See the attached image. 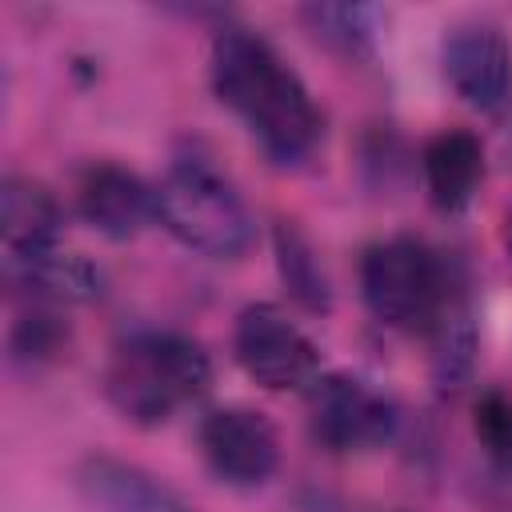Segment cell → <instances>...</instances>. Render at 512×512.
Wrapping results in <instances>:
<instances>
[{
  "label": "cell",
  "mask_w": 512,
  "mask_h": 512,
  "mask_svg": "<svg viewBox=\"0 0 512 512\" xmlns=\"http://www.w3.org/2000/svg\"><path fill=\"white\" fill-rule=\"evenodd\" d=\"M212 88L276 164H300L312 156L320 140V112L296 68L260 32L240 24H224L216 32Z\"/></svg>",
  "instance_id": "cell-1"
},
{
  "label": "cell",
  "mask_w": 512,
  "mask_h": 512,
  "mask_svg": "<svg viewBox=\"0 0 512 512\" xmlns=\"http://www.w3.org/2000/svg\"><path fill=\"white\" fill-rule=\"evenodd\" d=\"M212 384L208 352L176 328H132L112 344L104 392L112 408L140 424H168L180 408L196 404Z\"/></svg>",
  "instance_id": "cell-2"
},
{
  "label": "cell",
  "mask_w": 512,
  "mask_h": 512,
  "mask_svg": "<svg viewBox=\"0 0 512 512\" xmlns=\"http://www.w3.org/2000/svg\"><path fill=\"white\" fill-rule=\"evenodd\" d=\"M156 220L184 248L212 260H236L256 240V220L240 188L196 148L176 152L156 180Z\"/></svg>",
  "instance_id": "cell-3"
},
{
  "label": "cell",
  "mask_w": 512,
  "mask_h": 512,
  "mask_svg": "<svg viewBox=\"0 0 512 512\" xmlns=\"http://www.w3.org/2000/svg\"><path fill=\"white\" fill-rule=\"evenodd\" d=\"M360 296L380 324L396 332H432L452 304V280L424 240L392 236L364 252Z\"/></svg>",
  "instance_id": "cell-4"
},
{
  "label": "cell",
  "mask_w": 512,
  "mask_h": 512,
  "mask_svg": "<svg viewBox=\"0 0 512 512\" xmlns=\"http://www.w3.org/2000/svg\"><path fill=\"white\" fill-rule=\"evenodd\" d=\"M232 352L240 368L268 392H292L312 388L320 376V352L312 336L276 304L256 300L236 316L232 328Z\"/></svg>",
  "instance_id": "cell-5"
},
{
  "label": "cell",
  "mask_w": 512,
  "mask_h": 512,
  "mask_svg": "<svg viewBox=\"0 0 512 512\" xmlns=\"http://www.w3.org/2000/svg\"><path fill=\"white\" fill-rule=\"evenodd\" d=\"M396 404L352 372L316 376L308 388V428L328 452L376 448L396 432Z\"/></svg>",
  "instance_id": "cell-6"
},
{
  "label": "cell",
  "mask_w": 512,
  "mask_h": 512,
  "mask_svg": "<svg viewBox=\"0 0 512 512\" xmlns=\"http://www.w3.org/2000/svg\"><path fill=\"white\" fill-rule=\"evenodd\" d=\"M200 452L216 480L232 488H260L280 468V436L256 408L228 404L200 420Z\"/></svg>",
  "instance_id": "cell-7"
},
{
  "label": "cell",
  "mask_w": 512,
  "mask_h": 512,
  "mask_svg": "<svg viewBox=\"0 0 512 512\" xmlns=\"http://www.w3.org/2000/svg\"><path fill=\"white\" fill-rule=\"evenodd\" d=\"M440 64L452 92L480 112L500 108L512 92V48L504 32L488 20H464L448 28Z\"/></svg>",
  "instance_id": "cell-8"
},
{
  "label": "cell",
  "mask_w": 512,
  "mask_h": 512,
  "mask_svg": "<svg viewBox=\"0 0 512 512\" xmlns=\"http://www.w3.org/2000/svg\"><path fill=\"white\" fill-rule=\"evenodd\" d=\"M80 216L108 240H132L156 220V184L140 180L120 164H88L76 180Z\"/></svg>",
  "instance_id": "cell-9"
},
{
  "label": "cell",
  "mask_w": 512,
  "mask_h": 512,
  "mask_svg": "<svg viewBox=\"0 0 512 512\" xmlns=\"http://www.w3.org/2000/svg\"><path fill=\"white\" fill-rule=\"evenodd\" d=\"M80 488L96 512H196L160 476L116 456H88L80 468Z\"/></svg>",
  "instance_id": "cell-10"
},
{
  "label": "cell",
  "mask_w": 512,
  "mask_h": 512,
  "mask_svg": "<svg viewBox=\"0 0 512 512\" xmlns=\"http://www.w3.org/2000/svg\"><path fill=\"white\" fill-rule=\"evenodd\" d=\"M60 228H64V208L48 184H40L32 176H4V192H0L4 260L56 248Z\"/></svg>",
  "instance_id": "cell-11"
},
{
  "label": "cell",
  "mask_w": 512,
  "mask_h": 512,
  "mask_svg": "<svg viewBox=\"0 0 512 512\" xmlns=\"http://www.w3.org/2000/svg\"><path fill=\"white\" fill-rule=\"evenodd\" d=\"M424 184L436 208L444 212H460L484 176V148L480 136H472L468 128H444L424 144Z\"/></svg>",
  "instance_id": "cell-12"
},
{
  "label": "cell",
  "mask_w": 512,
  "mask_h": 512,
  "mask_svg": "<svg viewBox=\"0 0 512 512\" xmlns=\"http://www.w3.org/2000/svg\"><path fill=\"white\" fill-rule=\"evenodd\" d=\"M8 268V280L28 288L36 300H56V304H84V300H96L104 292V280H100V268L88 264L80 252H68V248H44V252H32V256H16V260H4Z\"/></svg>",
  "instance_id": "cell-13"
},
{
  "label": "cell",
  "mask_w": 512,
  "mask_h": 512,
  "mask_svg": "<svg viewBox=\"0 0 512 512\" xmlns=\"http://www.w3.org/2000/svg\"><path fill=\"white\" fill-rule=\"evenodd\" d=\"M272 244H276V268H280V280L284 288L292 292V300H300L308 312H328L332 304V284H328V272L324 264L316 260L308 236L280 220L276 232H272Z\"/></svg>",
  "instance_id": "cell-14"
},
{
  "label": "cell",
  "mask_w": 512,
  "mask_h": 512,
  "mask_svg": "<svg viewBox=\"0 0 512 512\" xmlns=\"http://www.w3.org/2000/svg\"><path fill=\"white\" fill-rule=\"evenodd\" d=\"M300 20L340 56H372L380 36V8L372 4H304Z\"/></svg>",
  "instance_id": "cell-15"
},
{
  "label": "cell",
  "mask_w": 512,
  "mask_h": 512,
  "mask_svg": "<svg viewBox=\"0 0 512 512\" xmlns=\"http://www.w3.org/2000/svg\"><path fill=\"white\" fill-rule=\"evenodd\" d=\"M436 384L448 392V388H460L472 372V352H476V328H472V316L468 308H456L448 304V312L436 320Z\"/></svg>",
  "instance_id": "cell-16"
},
{
  "label": "cell",
  "mask_w": 512,
  "mask_h": 512,
  "mask_svg": "<svg viewBox=\"0 0 512 512\" xmlns=\"http://www.w3.org/2000/svg\"><path fill=\"white\" fill-rule=\"evenodd\" d=\"M472 432L484 448V456L512 476V396L500 388L480 392V400L472 404Z\"/></svg>",
  "instance_id": "cell-17"
},
{
  "label": "cell",
  "mask_w": 512,
  "mask_h": 512,
  "mask_svg": "<svg viewBox=\"0 0 512 512\" xmlns=\"http://www.w3.org/2000/svg\"><path fill=\"white\" fill-rule=\"evenodd\" d=\"M60 344H64V328H60V320H56L52 312H44V308H32V316H24V320L16 324V332H12V356H16V360H32V364L56 356Z\"/></svg>",
  "instance_id": "cell-18"
}]
</instances>
